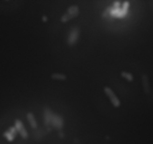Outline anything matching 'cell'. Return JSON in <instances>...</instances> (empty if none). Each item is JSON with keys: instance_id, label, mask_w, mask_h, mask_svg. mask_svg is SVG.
Segmentation results:
<instances>
[{"instance_id": "obj_10", "label": "cell", "mask_w": 153, "mask_h": 144, "mask_svg": "<svg viewBox=\"0 0 153 144\" xmlns=\"http://www.w3.org/2000/svg\"><path fill=\"white\" fill-rule=\"evenodd\" d=\"M129 8V2H128V1H126V2H125L123 3V8H121V11L119 12L118 18H123V17H125V16L126 15L127 12H128Z\"/></svg>"}, {"instance_id": "obj_11", "label": "cell", "mask_w": 153, "mask_h": 144, "mask_svg": "<svg viewBox=\"0 0 153 144\" xmlns=\"http://www.w3.org/2000/svg\"><path fill=\"white\" fill-rule=\"evenodd\" d=\"M51 77H52V79H55V80L64 81L67 79V76L62 73H53V74H52Z\"/></svg>"}, {"instance_id": "obj_13", "label": "cell", "mask_w": 153, "mask_h": 144, "mask_svg": "<svg viewBox=\"0 0 153 144\" xmlns=\"http://www.w3.org/2000/svg\"><path fill=\"white\" fill-rule=\"evenodd\" d=\"M42 19H43V21L46 22V21L47 20V17H43V18H42Z\"/></svg>"}, {"instance_id": "obj_2", "label": "cell", "mask_w": 153, "mask_h": 144, "mask_svg": "<svg viewBox=\"0 0 153 144\" xmlns=\"http://www.w3.org/2000/svg\"><path fill=\"white\" fill-rule=\"evenodd\" d=\"M104 91L105 93L107 96H108V97L109 98V99L111 102L112 105H114V107L116 108H118V107L120 106V101H119V99L117 97V96L115 95V94L114 93V91L111 89L110 87H105L104 88Z\"/></svg>"}, {"instance_id": "obj_9", "label": "cell", "mask_w": 153, "mask_h": 144, "mask_svg": "<svg viewBox=\"0 0 153 144\" xmlns=\"http://www.w3.org/2000/svg\"><path fill=\"white\" fill-rule=\"evenodd\" d=\"M27 119H28V121L29 122L30 125L32 126V129H36L37 128V122H36L35 118H34V114L31 112H28L27 114Z\"/></svg>"}, {"instance_id": "obj_6", "label": "cell", "mask_w": 153, "mask_h": 144, "mask_svg": "<svg viewBox=\"0 0 153 144\" xmlns=\"http://www.w3.org/2000/svg\"><path fill=\"white\" fill-rule=\"evenodd\" d=\"M43 118H44V124L46 125H49L51 124L52 122V116H53V114L51 111L50 108L48 107H46L44 108V111H43Z\"/></svg>"}, {"instance_id": "obj_3", "label": "cell", "mask_w": 153, "mask_h": 144, "mask_svg": "<svg viewBox=\"0 0 153 144\" xmlns=\"http://www.w3.org/2000/svg\"><path fill=\"white\" fill-rule=\"evenodd\" d=\"M79 37V28L77 27H73L70 31V33L69 34L68 39H67V43L69 46L74 45L76 43Z\"/></svg>"}, {"instance_id": "obj_5", "label": "cell", "mask_w": 153, "mask_h": 144, "mask_svg": "<svg viewBox=\"0 0 153 144\" xmlns=\"http://www.w3.org/2000/svg\"><path fill=\"white\" fill-rule=\"evenodd\" d=\"M51 124H52L55 128L58 129H62L63 125V118L61 116L58 115V114H53V116H52V122H51Z\"/></svg>"}, {"instance_id": "obj_4", "label": "cell", "mask_w": 153, "mask_h": 144, "mask_svg": "<svg viewBox=\"0 0 153 144\" xmlns=\"http://www.w3.org/2000/svg\"><path fill=\"white\" fill-rule=\"evenodd\" d=\"M15 128L17 130V132L20 133V135H21L22 138L27 139L28 137V132L26 131V129H25L24 125L22 124V121L20 120H15Z\"/></svg>"}, {"instance_id": "obj_1", "label": "cell", "mask_w": 153, "mask_h": 144, "mask_svg": "<svg viewBox=\"0 0 153 144\" xmlns=\"http://www.w3.org/2000/svg\"><path fill=\"white\" fill-rule=\"evenodd\" d=\"M79 13V9L77 5H72L70 6L68 9H67V12L61 17V21L62 23H67L70 20L73 19L75 17L78 15Z\"/></svg>"}, {"instance_id": "obj_7", "label": "cell", "mask_w": 153, "mask_h": 144, "mask_svg": "<svg viewBox=\"0 0 153 144\" xmlns=\"http://www.w3.org/2000/svg\"><path fill=\"white\" fill-rule=\"evenodd\" d=\"M17 133V130L15 127H11L7 131L4 133V137L7 139L8 141H13L14 137H16Z\"/></svg>"}, {"instance_id": "obj_12", "label": "cell", "mask_w": 153, "mask_h": 144, "mask_svg": "<svg viewBox=\"0 0 153 144\" xmlns=\"http://www.w3.org/2000/svg\"><path fill=\"white\" fill-rule=\"evenodd\" d=\"M121 75L122 77H123L124 79H125L127 81H132L134 80L133 75H131L130 73H128V72L123 71L121 73Z\"/></svg>"}, {"instance_id": "obj_8", "label": "cell", "mask_w": 153, "mask_h": 144, "mask_svg": "<svg viewBox=\"0 0 153 144\" xmlns=\"http://www.w3.org/2000/svg\"><path fill=\"white\" fill-rule=\"evenodd\" d=\"M142 84H143V87L146 94H149L150 92V87H149V79L146 75H142Z\"/></svg>"}]
</instances>
